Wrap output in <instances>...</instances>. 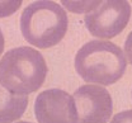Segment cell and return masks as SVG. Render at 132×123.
I'll return each instance as SVG.
<instances>
[{
  "mask_svg": "<svg viewBox=\"0 0 132 123\" xmlns=\"http://www.w3.org/2000/svg\"><path fill=\"white\" fill-rule=\"evenodd\" d=\"M4 51V36H3V32L0 29V55Z\"/></svg>",
  "mask_w": 132,
  "mask_h": 123,
  "instance_id": "cell-12",
  "label": "cell"
},
{
  "mask_svg": "<svg viewBox=\"0 0 132 123\" xmlns=\"http://www.w3.org/2000/svg\"><path fill=\"white\" fill-rule=\"evenodd\" d=\"M65 9L55 1H36L20 15V31L24 39L38 48H50L62 41L67 32Z\"/></svg>",
  "mask_w": 132,
  "mask_h": 123,
  "instance_id": "cell-3",
  "label": "cell"
},
{
  "mask_svg": "<svg viewBox=\"0 0 132 123\" xmlns=\"http://www.w3.org/2000/svg\"><path fill=\"white\" fill-rule=\"evenodd\" d=\"M47 71V64L37 50L12 48L0 60V84L15 95H27L43 85Z\"/></svg>",
  "mask_w": 132,
  "mask_h": 123,
  "instance_id": "cell-2",
  "label": "cell"
},
{
  "mask_svg": "<svg viewBox=\"0 0 132 123\" xmlns=\"http://www.w3.org/2000/svg\"><path fill=\"white\" fill-rule=\"evenodd\" d=\"M27 107V95H15L0 84V123L15 122L23 116Z\"/></svg>",
  "mask_w": 132,
  "mask_h": 123,
  "instance_id": "cell-7",
  "label": "cell"
},
{
  "mask_svg": "<svg viewBox=\"0 0 132 123\" xmlns=\"http://www.w3.org/2000/svg\"><path fill=\"white\" fill-rule=\"evenodd\" d=\"M22 5V1H0V18L9 17L12 15L15 10L19 9Z\"/></svg>",
  "mask_w": 132,
  "mask_h": 123,
  "instance_id": "cell-9",
  "label": "cell"
},
{
  "mask_svg": "<svg viewBox=\"0 0 132 123\" xmlns=\"http://www.w3.org/2000/svg\"><path fill=\"white\" fill-rule=\"evenodd\" d=\"M99 1H62V5L72 13H90L97 8Z\"/></svg>",
  "mask_w": 132,
  "mask_h": 123,
  "instance_id": "cell-8",
  "label": "cell"
},
{
  "mask_svg": "<svg viewBox=\"0 0 132 123\" xmlns=\"http://www.w3.org/2000/svg\"><path fill=\"white\" fill-rule=\"evenodd\" d=\"M131 18V5L128 1H99L97 8L85 15V27L90 34L109 39L119 34Z\"/></svg>",
  "mask_w": 132,
  "mask_h": 123,
  "instance_id": "cell-4",
  "label": "cell"
},
{
  "mask_svg": "<svg viewBox=\"0 0 132 123\" xmlns=\"http://www.w3.org/2000/svg\"><path fill=\"white\" fill-rule=\"evenodd\" d=\"M125 55L127 56L128 62L132 65V32L128 34L126 42H125Z\"/></svg>",
  "mask_w": 132,
  "mask_h": 123,
  "instance_id": "cell-11",
  "label": "cell"
},
{
  "mask_svg": "<svg viewBox=\"0 0 132 123\" xmlns=\"http://www.w3.org/2000/svg\"><path fill=\"white\" fill-rule=\"evenodd\" d=\"M38 123H78L74 98L61 89H48L38 94L34 103Z\"/></svg>",
  "mask_w": 132,
  "mask_h": 123,
  "instance_id": "cell-6",
  "label": "cell"
},
{
  "mask_svg": "<svg viewBox=\"0 0 132 123\" xmlns=\"http://www.w3.org/2000/svg\"><path fill=\"white\" fill-rule=\"evenodd\" d=\"M16 123H31V122H16Z\"/></svg>",
  "mask_w": 132,
  "mask_h": 123,
  "instance_id": "cell-13",
  "label": "cell"
},
{
  "mask_svg": "<svg viewBox=\"0 0 132 123\" xmlns=\"http://www.w3.org/2000/svg\"><path fill=\"white\" fill-rule=\"evenodd\" d=\"M111 123H132V109L117 113L112 118Z\"/></svg>",
  "mask_w": 132,
  "mask_h": 123,
  "instance_id": "cell-10",
  "label": "cell"
},
{
  "mask_svg": "<svg viewBox=\"0 0 132 123\" xmlns=\"http://www.w3.org/2000/svg\"><path fill=\"white\" fill-rule=\"evenodd\" d=\"M126 55L121 47L108 41L86 42L75 56V70L86 83L112 85L125 74Z\"/></svg>",
  "mask_w": 132,
  "mask_h": 123,
  "instance_id": "cell-1",
  "label": "cell"
},
{
  "mask_svg": "<svg viewBox=\"0 0 132 123\" xmlns=\"http://www.w3.org/2000/svg\"><path fill=\"white\" fill-rule=\"evenodd\" d=\"M74 102L78 112V123H107L113 110L108 90L98 85H82L75 90Z\"/></svg>",
  "mask_w": 132,
  "mask_h": 123,
  "instance_id": "cell-5",
  "label": "cell"
}]
</instances>
